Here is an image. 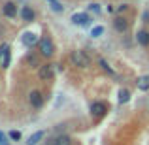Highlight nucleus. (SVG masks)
Here are the masks:
<instances>
[{"mask_svg": "<svg viewBox=\"0 0 149 145\" xmlns=\"http://www.w3.org/2000/svg\"><path fill=\"white\" fill-rule=\"evenodd\" d=\"M2 11H4L6 17H15V15H17V6H15L13 2H6L4 8H2Z\"/></svg>", "mask_w": 149, "mask_h": 145, "instance_id": "8", "label": "nucleus"}, {"mask_svg": "<svg viewBox=\"0 0 149 145\" xmlns=\"http://www.w3.org/2000/svg\"><path fill=\"white\" fill-rule=\"evenodd\" d=\"M143 19H146V23H149V11H146V13H143Z\"/></svg>", "mask_w": 149, "mask_h": 145, "instance_id": "25", "label": "nucleus"}, {"mask_svg": "<svg viewBox=\"0 0 149 145\" xmlns=\"http://www.w3.org/2000/svg\"><path fill=\"white\" fill-rule=\"evenodd\" d=\"M98 64L102 66V70H106V72H109V74H113V70H111V66L108 64V62L104 60V58H98Z\"/></svg>", "mask_w": 149, "mask_h": 145, "instance_id": "17", "label": "nucleus"}, {"mask_svg": "<svg viewBox=\"0 0 149 145\" xmlns=\"http://www.w3.org/2000/svg\"><path fill=\"white\" fill-rule=\"evenodd\" d=\"M136 40H138L140 45H149V34L146 30H140V32L136 34Z\"/></svg>", "mask_w": 149, "mask_h": 145, "instance_id": "12", "label": "nucleus"}, {"mask_svg": "<svg viewBox=\"0 0 149 145\" xmlns=\"http://www.w3.org/2000/svg\"><path fill=\"white\" fill-rule=\"evenodd\" d=\"M44 136H45V132H44V130H38V132H34V134L29 138V142H26V145H36V143H40V139H44Z\"/></svg>", "mask_w": 149, "mask_h": 145, "instance_id": "10", "label": "nucleus"}, {"mask_svg": "<svg viewBox=\"0 0 149 145\" xmlns=\"http://www.w3.org/2000/svg\"><path fill=\"white\" fill-rule=\"evenodd\" d=\"M38 76H40V79H44V81L53 79V76H55V64H45V66H42Z\"/></svg>", "mask_w": 149, "mask_h": 145, "instance_id": "2", "label": "nucleus"}, {"mask_svg": "<svg viewBox=\"0 0 149 145\" xmlns=\"http://www.w3.org/2000/svg\"><path fill=\"white\" fill-rule=\"evenodd\" d=\"M70 58H72V62L76 66H81V68H87V66L91 64V58L87 57L85 51H74V53L70 55Z\"/></svg>", "mask_w": 149, "mask_h": 145, "instance_id": "1", "label": "nucleus"}, {"mask_svg": "<svg viewBox=\"0 0 149 145\" xmlns=\"http://www.w3.org/2000/svg\"><path fill=\"white\" fill-rule=\"evenodd\" d=\"M138 89L140 91H149V76H143L138 79Z\"/></svg>", "mask_w": 149, "mask_h": 145, "instance_id": "14", "label": "nucleus"}, {"mask_svg": "<svg viewBox=\"0 0 149 145\" xmlns=\"http://www.w3.org/2000/svg\"><path fill=\"white\" fill-rule=\"evenodd\" d=\"M72 23L74 25H79V26H87L91 23V17L87 13H74L72 15Z\"/></svg>", "mask_w": 149, "mask_h": 145, "instance_id": "4", "label": "nucleus"}, {"mask_svg": "<svg viewBox=\"0 0 149 145\" xmlns=\"http://www.w3.org/2000/svg\"><path fill=\"white\" fill-rule=\"evenodd\" d=\"M0 143H2V145H10V143L6 142V136H4L2 132H0Z\"/></svg>", "mask_w": 149, "mask_h": 145, "instance_id": "21", "label": "nucleus"}, {"mask_svg": "<svg viewBox=\"0 0 149 145\" xmlns=\"http://www.w3.org/2000/svg\"><path fill=\"white\" fill-rule=\"evenodd\" d=\"M29 64H36V57H29Z\"/></svg>", "mask_w": 149, "mask_h": 145, "instance_id": "23", "label": "nucleus"}, {"mask_svg": "<svg viewBox=\"0 0 149 145\" xmlns=\"http://www.w3.org/2000/svg\"><path fill=\"white\" fill-rule=\"evenodd\" d=\"M23 44L26 45V47H32L34 44H38V36L34 32H26L23 34Z\"/></svg>", "mask_w": 149, "mask_h": 145, "instance_id": "9", "label": "nucleus"}, {"mask_svg": "<svg viewBox=\"0 0 149 145\" xmlns=\"http://www.w3.org/2000/svg\"><path fill=\"white\" fill-rule=\"evenodd\" d=\"M91 111H93V115H95V117H102L106 111H108V108H106L104 102H95V104L91 105Z\"/></svg>", "mask_w": 149, "mask_h": 145, "instance_id": "6", "label": "nucleus"}, {"mask_svg": "<svg viewBox=\"0 0 149 145\" xmlns=\"http://www.w3.org/2000/svg\"><path fill=\"white\" fill-rule=\"evenodd\" d=\"M45 145H57V138H49V139H47V143H45Z\"/></svg>", "mask_w": 149, "mask_h": 145, "instance_id": "22", "label": "nucleus"}, {"mask_svg": "<svg viewBox=\"0 0 149 145\" xmlns=\"http://www.w3.org/2000/svg\"><path fill=\"white\" fill-rule=\"evenodd\" d=\"M53 51H55V45H53V42H51L49 38H45V40L40 42V53L44 55V57H51Z\"/></svg>", "mask_w": 149, "mask_h": 145, "instance_id": "3", "label": "nucleus"}, {"mask_svg": "<svg viewBox=\"0 0 149 145\" xmlns=\"http://www.w3.org/2000/svg\"><path fill=\"white\" fill-rule=\"evenodd\" d=\"M29 100H30V104H32V108H36V109H40L42 105H44V96H42L38 91H32V92H30Z\"/></svg>", "mask_w": 149, "mask_h": 145, "instance_id": "5", "label": "nucleus"}, {"mask_svg": "<svg viewBox=\"0 0 149 145\" xmlns=\"http://www.w3.org/2000/svg\"><path fill=\"white\" fill-rule=\"evenodd\" d=\"M47 2H49V4H55V2H58V0H47Z\"/></svg>", "mask_w": 149, "mask_h": 145, "instance_id": "26", "label": "nucleus"}, {"mask_svg": "<svg viewBox=\"0 0 149 145\" xmlns=\"http://www.w3.org/2000/svg\"><path fill=\"white\" fill-rule=\"evenodd\" d=\"M113 26H115L117 32H125V30L128 28V21L125 17H115L113 19Z\"/></svg>", "mask_w": 149, "mask_h": 145, "instance_id": "7", "label": "nucleus"}, {"mask_svg": "<svg viewBox=\"0 0 149 145\" xmlns=\"http://www.w3.org/2000/svg\"><path fill=\"white\" fill-rule=\"evenodd\" d=\"M127 8H128L127 4H123V6H119V8H117V11H125V10H127Z\"/></svg>", "mask_w": 149, "mask_h": 145, "instance_id": "24", "label": "nucleus"}, {"mask_svg": "<svg viewBox=\"0 0 149 145\" xmlns=\"http://www.w3.org/2000/svg\"><path fill=\"white\" fill-rule=\"evenodd\" d=\"M89 10H91V11H95V13H98V11H100V8H98V4H91V6H89Z\"/></svg>", "mask_w": 149, "mask_h": 145, "instance_id": "20", "label": "nucleus"}, {"mask_svg": "<svg viewBox=\"0 0 149 145\" xmlns=\"http://www.w3.org/2000/svg\"><path fill=\"white\" fill-rule=\"evenodd\" d=\"M57 145H72V138L66 136V134L57 136Z\"/></svg>", "mask_w": 149, "mask_h": 145, "instance_id": "15", "label": "nucleus"}, {"mask_svg": "<svg viewBox=\"0 0 149 145\" xmlns=\"http://www.w3.org/2000/svg\"><path fill=\"white\" fill-rule=\"evenodd\" d=\"M0 51H2V66H10V47L4 44Z\"/></svg>", "mask_w": 149, "mask_h": 145, "instance_id": "13", "label": "nucleus"}, {"mask_svg": "<svg viewBox=\"0 0 149 145\" xmlns=\"http://www.w3.org/2000/svg\"><path fill=\"white\" fill-rule=\"evenodd\" d=\"M128 98H130V92H128L127 89H121L119 91V104H127Z\"/></svg>", "mask_w": 149, "mask_h": 145, "instance_id": "16", "label": "nucleus"}, {"mask_svg": "<svg viewBox=\"0 0 149 145\" xmlns=\"http://www.w3.org/2000/svg\"><path fill=\"white\" fill-rule=\"evenodd\" d=\"M102 32H104V26H95V28L91 30V36L98 38V36H102Z\"/></svg>", "mask_w": 149, "mask_h": 145, "instance_id": "18", "label": "nucleus"}, {"mask_svg": "<svg viewBox=\"0 0 149 145\" xmlns=\"http://www.w3.org/2000/svg\"><path fill=\"white\" fill-rule=\"evenodd\" d=\"M21 17H23V21H26V23H30L34 19V11L30 10L29 6H25V8H21Z\"/></svg>", "mask_w": 149, "mask_h": 145, "instance_id": "11", "label": "nucleus"}, {"mask_svg": "<svg viewBox=\"0 0 149 145\" xmlns=\"http://www.w3.org/2000/svg\"><path fill=\"white\" fill-rule=\"evenodd\" d=\"M10 138L13 139V142H19V139H21V132H17V130H11V132H10Z\"/></svg>", "mask_w": 149, "mask_h": 145, "instance_id": "19", "label": "nucleus"}]
</instances>
